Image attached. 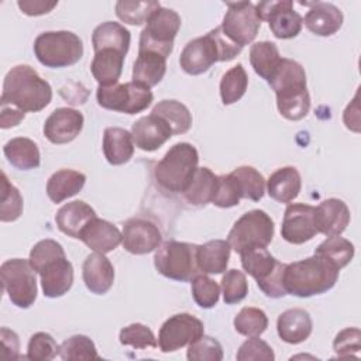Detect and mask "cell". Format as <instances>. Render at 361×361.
Returning a JSON list of instances; mask_svg holds the SVG:
<instances>
[{
	"mask_svg": "<svg viewBox=\"0 0 361 361\" xmlns=\"http://www.w3.org/2000/svg\"><path fill=\"white\" fill-rule=\"evenodd\" d=\"M340 269L326 257L313 254L305 259L286 264L283 272V286L286 295L310 298L330 290L337 279Z\"/></svg>",
	"mask_w": 361,
	"mask_h": 361,
	"instance_id": "1",
	"label": "cell"
},
{
	"mask_svg": "<svg viewBox=\"0 0 361 361\" xmlns=\"http://www.w3.org/2000/svg\"><path fill=\"white\" fill-rule=\"evenodd\" d=\"M52 100V87L28 65L11 68L3 82L0 102H6L24 113H37Z\"/></svg>",
	"mask_w": 361,
	"mask_h": 361,
	"instance_id": "2",
	"label": "cell"
},
{
	"mask_svg": "<svg viewBox=\"0 0 361 361\" xmlns=\"http://www.w3.org/2000/svg\"><path fill=\"white\" fill-rule=\"evenodd\" d=\"M241 49L223 34L219 25L206 35L189 41L180 52L179 65L188 75L197 76L207 72L216 62L234 59Z\"/></svg>",
	"mask_w": 361,
	"mask_h": 361,
	"instance_id": "3",
	"label": "cell"
},
{
	"mask_svg": "<svg viewBox=\"0 0 361 361\" xmlns=\"http://www.w3.org/2000/svg\"><path fill=\"white\" fill-rule=\"evenodd\" d=\"M199 164L197 149L189 142L172 145L154 168L157 183L173 193H183L192 180Z\"/></svg>",
	"mask_w": 361,
	"mask_h": 361,
	"instance_id": "4",
	"label": "cell"
},
{
	"mask_svg": "<svg viewBox=\"0 0 361 361\" xmlns=\"http://www.w3.org/2000/svg\"><path fill=\"white\" fill-rule=\"evenodd\" d=\"M34 54L47 68H66L83 56V42L72 31H47L34 41Z\"/></svg>",
	"mask_w": 361,
	"mask_h": 361,
	"instance_id": "5",
	"label": "cell"
},
{
	"mask_svg": "<svg viewBox=\"0 0 361 361\" xmlns=\"http://www.w3.org/2000/svg\"><path fill=\"white\" fill-rule=\"evenodd\" d=\"M197 245L183 241L169 240L161 243L155 250L154 265L165 278L189 282L202 274L197 265Z\"/></svg>",
	"mask_w": 361,
	"mask_h": 361,
	"instance_id": "6",
	"label": "cell"
},
{
	"mask_svg": "<svg viewBox=\"0 0 361 361\" xmlns=\"http://www.w3.org/2000/svg\"><path fill=\"white\" fill-rule=\"evenodd\" d=\"M244 271L251 275L258 288L272 299L286 295L283 286V272L286 264L279 262L267 248H251L240 254Z\"/></svg>",
	"mask_w": 361,
	"mask_h": 361,
	"instance_id": "7",
	"label": "cell"
},
{
	"mask_svg": "<svg viewBox=\"0 0 361 361\" xmlns=\"http://www.w3.org/2000/svg\"><path fill=\"white\" fill-rule=\"evenodd\" d=\"M275 231L274 221L264 210L254 209L244 213L231 227L227 243L231 250L241 254L251 248H267Z\"/></svg>",
	"mask_w": 361,
	"mask_h": 361,
	"instance_id": "8",
	"label": "cell"
},
{
	"mask_svg": "<svg viewBox=\"0 0 361 361\" xmlns=\"http://www.w3.org/2000/svg\"><path fill=\"white\" fill-rule=\"evenodd\" d=\"M35 274L30 261L24 258L7 259L0 267L3 290L11 303L20 309H28L37 299L38 288Z\"/></svg>",
	"mask_w": 361,
	"mask_h": 361,
	"instance_id": "9",
	"label": "cell"
},
{
	"mask_svg": "<svg viewBox=\"0 0 361 361\" xmlns=\"http://www.w3.org/2000/svg\"><path fill=\"white\" fill-rule=\"evenodd\" d=\"M180 24L182 20L176 11L161 6L152 13L141 31L138 51H154L169 56Z\"/></svg>",
	"mask_w": 361,
	"mask_h": 361,
	"instance_id": "10",
	"label": "cell"
},
{
	"mask_svg": "<svg viewBox=\"0 0 361 361\" xmlns=\"http://www.w3.org/2000/svg\"><path fill=\"white\" fill-rule=\"evenodd\" d=\"M99 106L107 110L137 114L151 106L154 94L151 89L135 82L116 83L113 86H99L96 92Z\"/></svg>",
	"mask_w": 361,
	"mask_h": 361,
	"instance_id": "11",
	"label": "cell"
},
{
	"mask_svg": "<svg viewBox=\"0 0 361 361\" xmlns=\"http://www.w3.org/2000/svg\"><path fill=\"white\" fill-rule=\"evenodd\" d=\"M227 11L220 25L223 34L234 44L244 48L251 44L261 27V18L251 1L226 3Z\"/></svg>",
	"mask_w": 361,
	"mask_h": 361,
	"instance_id": "12",
	"label": "cell"
},
{
	"mask_svg": "<svg viewBox=\"0 0 361 361\" xmlns=\"http://www.w3.org/2000/svg\"><path fill=\"white\" fill-rule=\"evenodd\" d=\"M204 334L203 322L190 313H178L164 322L158 334L162 353L178 351Z\"/></svg>",
	"mask_w": 361,
	"mask_h": 361,
	"instance_id": "13",
	"label": "cell"
},
{
	"mask_svg": "<svg viewBox=\"0 0 361 361\" xmlns=\"http://www.w3.org/2000/svg\"><path fill=\"white\" fill-rule=\"evenodd\" d=\"M255 8L261 21H268L272 34L279 39L293 38L302 31L303 18L293 10L290 0L261 1Z\"/></svg>",
	"mask_w": 361,
	"mask_h": 361,
	"instance_id": "14",
	"label": "cell"
},
{
	"mask_svg": "<svg viewBox=\"0 0 361 361\" xmlns=\"http://www.w3.org/2000/svg\"><path fill=\"white\" fill-rule=\"evenodd\" d=\"M317 233L314 206L305 203L288 204L281 227V235L285 241L296 245L303 244Z\"/></svg>",
	"mask_w": 361,
	"mask_h": 361,
	"instance_id": "15",
	"label": "cell"
},
{
	"mask_svg": "<svg viewBox=\"0 0 361 361\" xmlns=\"http://www.w3.org/2000/svg\"><path fill=\"white\" fill-rule=\"evenodd\" d=\"M123 247L126 251L144 255L155 251L162 240L158 226L144 217H133L123 226Z\"/></svg>",
	"mask_w": 361,
	"mask_h": 361,
	"instance_id": "16",
	"label": "cell"
},
{
	"mask_svg": "<svg viewBox=\"0 0 361 361\" xmlns=\"http://www.w3.org/2000/svg\"><path fill=\"white\" fill-rule=\"evenodd\" d=\"M83 114L71 107L55 109L44 124V135L52 144L61 145L73 141L83 128Z\"/></svg>",
	"mask_w": 361,
	"mask_h": 361,
	"instance_id": "17",
	"label": "cell"
},
{
	"mask_svg": "<svg viewBox=\"0 0 361 361\" xmlns=\"http://www.w3.org/2000/svg\"><path fill=\"white\" fill-rule=\"evenodd\" d=\"M37 274L41 278V288L47 298H61L73 285V267L65 254L45 262Z\"/></svg>",
	"mask_w": 361,
	"mask_h": 361,
	"instance_id": "18",
	"label": "cell"
},
{
	"mask_svg": "<svg viewBox=\"0 0 361 361\" xmlns=\"http://www.w3.org/2000/svg\"><path fill=\"white\" fill-rule=\"evenodd\" d=\"M171 126L159 116L151 113L140 117L131 127L134 145L141 151H155L172 137Z\"/></svg>",
	"mask_w": 361,
	"mask_h": 361,
	"instance_id": "19",
	"label": "cell"
},
{
	"mask_svg": "<svg viewBox=\"0 0 361 361\" xmlns=\"http://www.w3.org/2000/svg\"><path fill=\"white\" fill-rule=\"evenodd\" d=\"M79 240H82L94 252L107 254L118 247L123 241V234L113 223L96 216L83 228Z\"/></svg>",
	"mask_w": 361,
	"mask_h": 361,
	"instance_id": "20",
	"label": "cell"
},
{
	"mask_svg": "<svg viewBox=\"0 0 361 361\" xmlns=\"http://www.w3.org/2000/svg\"><path fill=\"white\" fill-rule=\"evenodd\" d=\"M82 276L86 288L96 295H104L114 282V267L104 254L93 252L86 257L82 267Z\"/></svg>",
	"mask_w": 361,
	"mask_h": 361,
	"instance_id": "21",
	"label": "cell"
},
{
	"mask_svg": "<svg viewBox=\"0 0 361 361\" xmlns=\"http://www.w3.org/2000/svg\"><path fill=\"white\" fill-rule=\"evenodd\" d=\"M350 223L347 204L336 197L323 200L316 207V227L324 235H340Z\"/></svg>",
	"mask_w": 361,
	"mask_h": 361,
	"instance_id": "22",
	"label": "cell"
},
{
	"mask_svg": "<svg viewBox=\"0 0 361 361\" xmlns=\"http://www.w3.org/2000/svg\"><path fill=\"white\" fill-rule=\"evenodd\" d=\"M313 330L310 314L305 309L293 307L282 312L276 320V331L282 341L299 344L309 338Z\"/></svg>",
	"mask_w": 361,
	"mask_h": 361,
	"instance_id": "23",
	"label": "cell"
},
{
	"mask_svg": "<svg viewBox=\"0 0 361 361\" xmlns=\"http://www.w3.org/2000/svg\"><path fill=\"white\" fill-rule=\"evenodd\" d=\"M344 17L338 7L331 3L316 1L305 16L306 28L319 37H330L343 25Z\"/></svg>",
	"mask_w": 361,
	"mask_h": 361,
	"instance_id": "24",
	"label": "cell"
},
{
	"mask_svg": "<svg viewBox=\"0 0 361 361\" xmlns=\"http://www.w3.org/2000/svg\"><path fill=\"white\" fill-rule=\"evenodd\" d=\"M94 217H96V212L93 210V207H90L83 200H73L63 204L58 210L55 216V221L58 228L63 234L72 238H79L83 228Z\"/></svg>",
	"mask_w": 361,
	"mask_h": 361,
	"instance_id": "25",
	"label": "cell"
},
{
	"mask_svg": "<svg viewBox=\"0 0 361 361\" xmlns=\"http://www.w3.org/2000/svg\"><path fill=\"white\" fill-rule=\"evenodd\" d=\"M165 72L166 56L154 51H138L133 66V82L151 89L164 79Z\"/></svg>",
	"mask_w": 361,
	"mask_h": 361,
	"instance_id": "26",
	"label": "cell"
},
{
	"mask_svg": "<svg viewBox=\"0 0 361 361\" xmlns=\"http://www.w3.org/2000/svg\"><path fill=\"white\" fill-rule=\"evenodd\" d=\"M302 189V178L295 166H283L276 169L267 180L268 195L279 202L289 203L295 200Z\"/></svg>",
	"mask_w": 361,
	"mask_h": 361,
	"instance_id": "27",
	"label": "cell"
},
{
	"mask_svg": "<svg viewBox=\"0 0 361 361\" xmlns=\"http://www.w3.org/2000/svg\"><path fill=\"white\" fill-rule=\"evenodd\" d=\"M103 154L110 165L128 162L134 154L131 133L121 127H107L103 133Z\"/></svg>",
	"mask_w": 361,
	"mask_h": 361,
	"instance_id": "28",
	"label": "cell"
},
{
	"mask_svg": "<svg viewBox=\"0 0 361 361\" xmlns=\"http://www.w3.org/2000/svg\"><path fill=\"white\" fill-rule=\"evenodd\" d=\"M131 35L130 31L116 21H106L97 25L92 34L93 51L99 52L102 49H116L127 55L130 48Z\"/></svg>",
	"mask_w": 361,
	"mask_h": 361,
	"instance_id": "29",
	"label": "cell"
},
{
	"mask_svg": "<svg viewBox=\"0 0 361 361\" xmlns=\"http://www.w3.org/2000/svg\"><path fill=\"white\" fill-rule=\"evenodd\" d=\"M126 55L116 49H102L94 52L90 71L99 86H113L118 82Z\"/></svg>",
	"mask_w": 361,
	"mask_h": 361,
	"instance_id": "30",
	"label": "cell"
},
{
	"mask_svg": "<svg viewBox=\"0 0 361 361\" xmlns=\"http://www.w3.org/2000/svg\"><path fill=\"white\" fill-rule=\"evenodd\" d=\"M231 247L227 240H212L197 245V265L202 274H223L227 271Z\"/></svg>",
	"mask_w": 361,
	"mask_h": 361,
	"instance_id": "31",
	"label": "cell"
},
{
	"mask_svg": "<svg viewBox=\"0 0 361 361\" xmlns=\"http://www.w3.org/2000/svg\"><path fill=\"white\" fill-rule=\"evenodd\" d=\"M86 182V176L75 169H59L47 182V195L54 203H61L78 195Z\"/></svg>",
	"mask_w": 361,
	"mask_h": 361,
	"instance_id": "32",
	"label": "cell"
},
{
	"mask_svg": "<svg viewBox=\"0 0 361 361\" xmlns=\"http://www.w3.org/2000/svg\"><path fill=\"white\" fill-rule=\"evenodd\" d=\"M3 152L11 166L20 171L35 169L41 164L38 145L25 137H16L7 141L3 147Z\"/></svg>",
	"mask_w": 361,
	"mask_h": 361,
	"instance_id": "33",
	"label": "cell"
},
{
	"mask_svg": "<svg viewBox=\"0 0 361 361\" xmlns=\"http://www.w3.org/2000/svg\"><path fill=\"white\" fill-rule=\"evenodd\" d=\"M275 94L278 110L286 120L299 121L307 116L310 110V96L306 85L289 87Z\"/></svg>",
	"mask_w": 361,
	"mask_h": 361,
	"instance_id": "34",
	"label": "cell"
},
{
	"mask_svg": "<svg viewBox=\"0 0 361 361\" xmlns=\"http://www.w3.org/2000/svg\"><path fill=\"white\" fill-rule=\"evenodd\" d=\"M219 176L209 168H197L188 188L183 190V197L193 206H204L212 202L217 189Z\"/></svg>",
	"mask_w": 361,
	"mask_h": 361,
	"instance_id": "35",
	"label": "cell"
},
{
	"mask_svg": "<svg viewBox=\"0 0 361 361\" xmlns=\"http://www.w3.org/2000/svg\"><path fill=\"white\" fill-rule=\"evenodd\" d=\"M281 59L282 56L276 44L271 41L255 42L250 48V63L254 68V72L265 80L269 79Z\"/></svg>",
	"mask_w": 361,
	"mask_h": 361,
	"instance_id": "36",
	"label": "cell"
},
{
	"mask_svg": "<svg viewBox=\"0 0 361 361\" xmlns=\"http://www.w3.org/2000/svg\"><path fill=\"white\" fill-rule=\"evenodd\" d=\"M151 113L162 117L171 126L172 133L176 135L188 133L189 128L192 127V114L189 109L178 100H173V99L161 100L152 109Z\"/></svg>",
	"mask_w": 361,
	"mask_h": 361,
	"instance_id": "37",
	"label": "cell"
},
{
	"mask_svg": "<svg viewBox=\"0 0 361 361\" xmlns=\"http://www.w3.org/2000/svg\"><path fill=\"white\" fill-rule=\"evenodd\" d=\"M159 7H161L159 1H155V0H147V1L120 0L116 3V16L126 24L141 25V24H147L152 13Z\"/></svg>",
	"mask_w": 361,
	"mask_h": 361,
	"instance_id": "38",
	"label": "cell"
},
{
	"mask_svg": "<svg viewBox=\"0 0 361 361\" xmlns=\"http://www.w3.org/2000/svg\"><path fill=\"white\" fill-rule=\"evenodd\" d=\"M248 86V76L241 63L230 68L220 80V97L224 106L238 102Z\"/></svg>",
	"mask_w": 361,
	"mask_h": 361,
	"instance_id": "39",
	"label": "cell"
},
{
	"mask_svg": "<svg viewBox=\"0 0 361 361\" xmlns=\"http://www.w3.org/2000/svg\"><path fill=\"white\" fill-rule=\"evenodd\" d=\"M354 245L340 235H329L316 250L314 254L330 259L338 269L348 265L354 257Z\"/></svg>",
	"mask_w": 361,
	"mask_h": 361,
	"instance_id": "40",
	"label": "cell"
},
{
	"mask_svg": "<svg viewBox=\"0 0 361 361\" xmlns=\"http://www.w3.org/2000/svg\"><path fill=\"white\" fill-rule=\"evenodd\" d=\"M230 173L237 179L243 199H250L252 202H258L259 199H262L267 182L255 168L243 165L235 168Z\"/></svg>",
	"mask_w": 361,
	"mask_h": 361,
	"instance_id": "41",
	"label": "cell"
},
{
	"mask_svg": "<svg viewBox=\"0 0 361 361\" xmlns=\"http://www.w3.org/2000/svg\"><path fill=\"white\" fill-rule=\"evenodd\" d=\"M234 329L245 337H258L268 327V317L262 309L245 306L234 317Z\"/></svg>",
	"mask_w": 361,
	"mask_h": 361,
	"instance_id": "42",
	"label": "cell"
},
{
	"mask_svg": "<svg viewBox=\"0 0 361 361\" xmlns=\"http://www.w3.org/2000/svg\"><path fill=\"white\" fill-rule=\"evenodd\" d=\"M23 214V196L20 190L10 183L7 175L1 172V199L0 220L3 223L16 221Z\"/></svg>",
	"mask_w": 361,
	"mask_h": 361,
	"instance_id": "43",
	"label": "cell"
},
{
	"mask_svg": "<svg viewBox=\"0 0 361 361\" xmlns=\"http://www.w3.org/2000/svg\"><path fill=\"white\" fill-rule=\"evenodd\" d=\"M59 357L63 361L97 360L99 354L94 343L83 334H75L59 345Z\"/></svg>",
	"mask_w": 361,
	"mask_h": 361,
	"instance_id": "44",
	"label": "cell"
},
{
	"mask_svg": "<svg viewBox=\"0 0 361 361\" xmlns=\"http://www.w3.org/2000/svg\"><path fill=\"white\" fill-rule=\"evenodd\" d=\"M192 296L202 309H210L217 305L220 298V286L206 274L196 275L192 281Z\"/></svg>",
	"mask_w": 361,
	"mask_h": 361,
	"instance_id": "45",
	"label": "cell"
},
{
	"mask_svg": "<svg viewBox=\"0 0 361 361\" xmlns=\"http://www.w3.org/2000/svg\"><path fill=\"white\" fill-rule=\"evenodd\" d=\"M118 340L123 345H131L137 350L157 348L158 341L152 330L142 323H133L120 330Z\"/></svg>",
	"mask_w": 361,
	"mask_h": 361,
	"instance_id": "46",
	"label": "cell"
},
{
	"mask_svg": "<svg viewBox=\"0 0 361 361\" xmlns=\"http://www.w3.org/2000/svg\"><path fill=\"white\" fill-rule=\"evenodd\" d=\"M221 293L226 305H235L245 299L248 293V282L244 272L228 269L221 278Z\"/></svg>",
	"mask_w": 361,
	"mask_h": 361,
	"instance_id": "47",
	"label": "cell"
},
{
	"mask_svg": "<svg viewBox=\"0 0 361 361\" xmlns=\"http://www.w3.org/2000/svg\"><path fill=\"white\" fill-rule=\"evenodd\" d=\"M59 354V345L54 337L45 331H38L30 337L27 358L32 361H49Z\"/></svg>",
	"mask_w": 361,
	"mask_h": 361,
	"instance_id": "48",
	"label": "cell"
},
{
	"mask_svg": "<svg viewBox=\"0 0 361 361\" xmlns=\"http://www.w3.org/2000/svg\"><path fill=\"white\" fill-rule=\"evenodd\" d=\"M241 199H243V195H241L237 179L231 173L220 175L217 182V189L212 199V203L217 207L228 209V207L237 206Z\"/></svg>",
	"mask_w": 361,
	"mask_h": 361,
	"instance_id": "49",
	"label": "cell"
},
{
	"mask_svg": "<svg viewBox=\"0 0 361 361\" xmlns=\"http://www.w3.org/2000/svg\"><path fill=\"white\" fill-rule=\"evenodd\" d=\"M186 358L189 361H221L223 347L216 338L203 334L188 345Z\"/></svg>",
	"mask_w": 361,
	"mask_h": 361,
	"instance_id": "50",
	"label": "cell"
},
{
	"mask_svg": "<svg viewBox=\"0 0 361 361\" xmlns=\"http://www.w3.org/2000/svg\"><path fill=\"white\" fill-rule=\"evenodd\" d=\"M235 358L238 361H274L275 354L267 341L250 337L240 345Z\"/></svg>",
	"mask_w": 361,
	"mask_h": 361,
	"instance_id": "51",
	"label": "cell"
},
{
	"mask_svg": "<svg viewBox=\"0 0 361 361\" xmlns=\"http://www.w3.org/2000/svg\"><path fill=\"white\" fill-rule=\"evenodd\" d=\"M333 348L338 358H347L358 354L361 350V331L357 327H347L341 330L334 341Z\"/></svg>",
	"mask_w": 361,
	"mask_h": 361,
	"instance_id": "52",
	"label": "cell"
},
{
	"mask_svg": "<svg viewBox=\"0 0 361 361\" xmlns=\"http://www.w3.org/2000/svg\"><path fill=\"white\" fill-rule=\"evenodd\" d=\"M65 251L62 248V245L52 240V238H45V240H41L38 241L30 251V264L31 267L34 268L35 272H38V269L45 264L48 262L49 259L58 257V255H63Z\"/></svg>",
	"mask_w": 361,
	"mask_h": 361,
	"instance_id": "53",
	"label": "cell"
},
{
	"mask_svg": "<svg viewBox=\"0 0 361 361\" xmlns=\"http://www.w3.org/2000/svg\"><path fill=\"white\" fill-rule=\"evenodd\" d=\"M25 117V113L16 106H11L6 102H0V127L3 130L18 126Z\"/></svg>",
	"mask_w": 361,
	"mask_h": 361,
	"instance_id": "54",
	"label": "cell"
},
{
	"mask_svg": "<svg viewBox=\"0 0 361 361\" xmlns=\"http://www.w3.org/2000/svg\"><path fill=\"white\" fill-rule=\"evenodd\" d=\"M18 8L27 16H42L52 11L54 7L58 6V1H47V0H18Z\"/></svg>",
	"mask_w": 361,
	"mask_h": 361,
	"instance_id": "55",
	"label": "cell"
},
{
	"mask_svg": "<svg viewBox=\"0 0 361 361\" xmlns=\"http://www.w3.org/2000/svg\"><path fill=\"white\" fill-rule=\"evenodd\" d=\"M1 343L4 347V358H18L20 341L18 336L6 327L1 329Z\"/></svg>",
	"mask_w": 361,
	"mask_h": 361,
	"instance_id": "56",
	"label": "cell"
}]
</instances>
